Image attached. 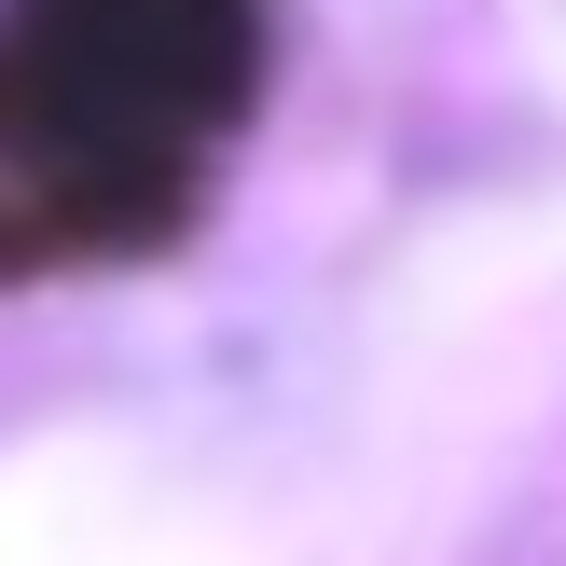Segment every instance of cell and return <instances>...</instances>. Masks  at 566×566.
<instances>
[{
  "instance_id": "obj_1",
  "label": "cell",
  "mask_w": 566,
  "mask_h": 566,
  "mask_svg": "<svg viewBox=\"0 0 566 566\" xmlns=\"http://www.w3.org/2000/svg\"><path fill=\"white\" fill-rule=\"evenodd\" d=\"M276 83V0H0V276L193 235Z\"/></svg>"
}]
</instances>
